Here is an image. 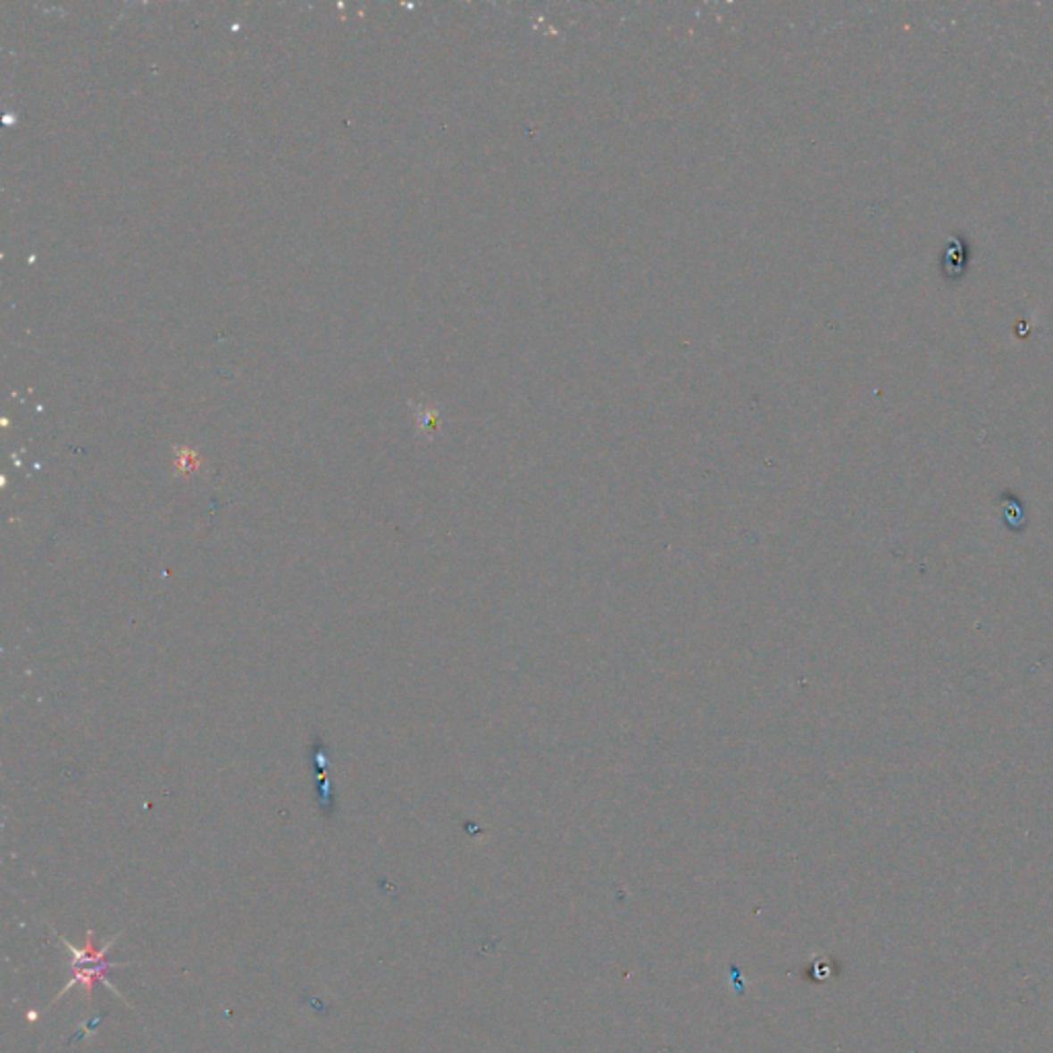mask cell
Returning a JSON list of instances; mask_svg holds the SVG:
<instances>
[{"instance_id": "6da1fadb", "label": "cell", "mask_w": 1053, "mask_h": 1053, "mask_svg": "<svg viewBox=\"0 0 1053 1053\" xmlns=\"http://www.w3.org/2000/svg\"><path fill=\"white\" fill-rule=\"evenodd\" d=\"M58 939H60V942L64 944V949L71 950L72 980L68 982L63 990H60V994L56 996V1000H60V998L66 996L68 991H71L72 988L80 986V988L85 990V998L91 1002L93 1000V986L97 982L104 983V986L107 990H110L112 994L121 998L120 991L115 990L112 986V983L107 982V977H105L107 971H110V969H115V967H130V965H132V963H113V961H107V950H110L115 942H118L120 934L112 936V939L107 940L104 944V947H99V949H95V944H93V930H89V932H87V939H85V947L83 949L72 947L71 942H66L64 936H58ZM121 1000H124V998H121Z\"/></svg>"}, {"instance_id": "7a4b0ae2", "label": "cell", "mask_w": 1053, "mask_h": 1053, "mask_svg": "<svg viewBox=\"0 0 1053 1053\" xmlns=\"http://www.w3.org/2000/svg\"><path fill=\"white\" fill-rule=\"evenodd\" d=\"M1002 519L1012 529V531H1024V527H1027V513H1024L1021 500L1015 498V496H1010V494L1004 496L1002 498Z\"/></svg>"}, {"instance_id": "3957f363", "label": "cell", "mask_w": 1053, "mask_h": 1053, "mask_svg": "<svg viewBox=\"0 0 1053 1053\" xmlns=\"http://www.w3.org/2000/svg\"><path fill=\"white\" fill-rule=\"evenodd\" d=\"M198 465H200V459L196 457L194 453H189V451H181V453H180L178 467H180V470H181L183 473H186V472H194V470H198Z\"/></svg>"}]
</instances>
